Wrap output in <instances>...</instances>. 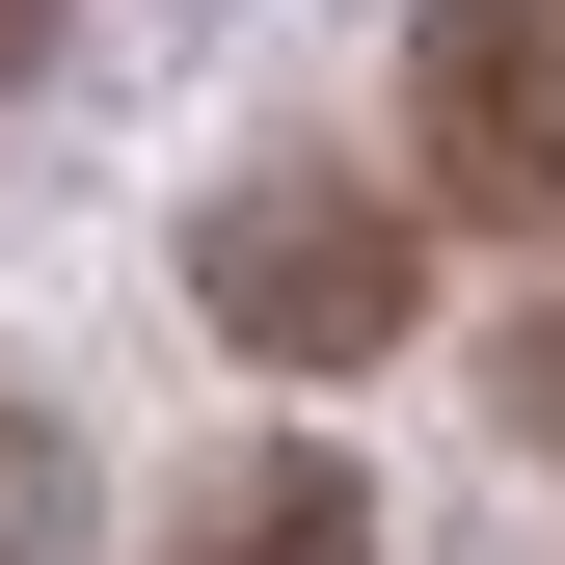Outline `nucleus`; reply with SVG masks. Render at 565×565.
Masks as SVG:
<instances>
[{"mask_svg":"<svg viewBox=\"0 0 565 565\" xmlns=\"http://www.w3.org/2000/svg\"><path fill=\"white\" fill-rule=\"evenodd\" d=\"M189 297H216V350H269V377H350V350L431 323V269H404V216H377L350 162H269V189H216Z\"/></svg>","mask_w":565,"mask_h":565,"instance_id":"f257e3e1","label":"nucleus"},{"mask_svg":"<svg viewBox=\"0 0 565 565\" xmlns=\"http://www.w3.org/2000/svg\"><path fill=\"white\" fill-rule=\"evenodd\" d=\"M404 135H431V189L458 216H565V28L539 0H431V28H404Z\"/></svg>","mask_w":565,"mask_h":565,"instance_id":"f03ea898","label":"nucleus"},{"mask_svg":"<svg viewBox=\"0 0 565 565\" xmlns=\"http://www.w3.org/2000/svg\"><path fill=\"white\" fill-rule=\"evenodd\" d=\"M162 565H377V484H350V458H216L162 512Z\"/></svg>","mask_w":565,"mask_h":565,"instance_id":"7ed1b4c3","label":"nucleus"},{"mask_svg":"<svg viewBox=\"0 0 565 565\" xmlns=\"http://www.w3.org/2000/svg\"><path fill=\"white\" fill-rule=\"evenodd\" d=\"M28 539H54V431L0 404V565H28Z\"/></svg>","mask_w":565,"mask_h":565,"instance_id":"20e7f679","label":"nucleus"},{"mask_svg":"<svg viewBox=\"0 0 565 565\" xmlns=\"http://www.w3.org/2000/svg\"><path fill=\"white\" fill-rule=\"evenodd\" d=\"M512 431H539V458H565V297H539V323H512Z\"/></svg>","mask_w":565,"mask_h":565,"instance_id":"39448f33","label":"nucleus"},{"mask_svg":"<svg viewBox=\"0 0 565 565\" xmlns=\"http://www.w3.org/2000/svg\"><path fill=\"white\" fill-rule=\"evenodd\" d=\"M28 54H54V0H0V82H28Z\"/></svg>","mask_w":565,"mask_h":565,"instance_id":"423d86ee","label":"nucleus"}]
</instances>
